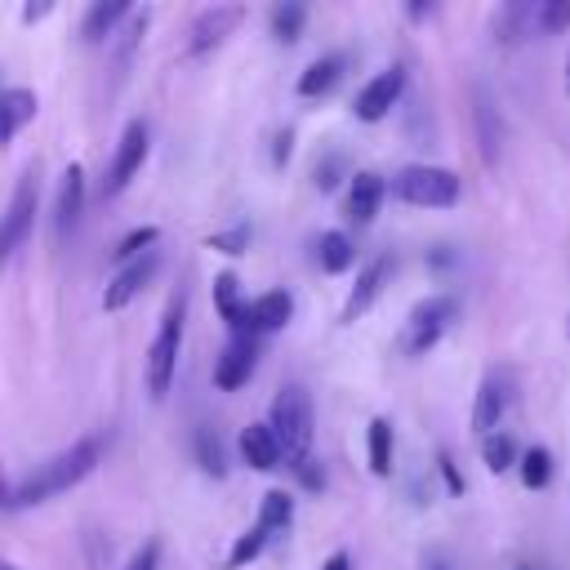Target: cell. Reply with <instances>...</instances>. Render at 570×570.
<instances>
[{
	"mask_svg": "<svg viewBox=\"0 0 570 570\" xmlns=\"http://www.w3.org/2000/svg\"><path fill=\"white\" fill-rule=\"evenodd\" d=\"M365 441H370V472L374 476H387L392 472V423L387 419H374Z\"/></svg>",
	"mask_w": 570,
	"mask_h": 570,
	"instance_id": "cell-27",
	"label": "cell"
},
{
	"mask_svg": "<svg viewBox=\"0 0 570 570\" xmlns=\"http://www.w3.org/2000/svg\"><path fill=\"white\" fill-rule=\"evenodd\" d=\"M494 36H499V45H521V40H530V36H534V4H530V0L503 4V9L494 13Z\"/></svg>",
	"mask_w": 570,
	"mask_h": 570,
	"instance_id": "cell-21",
	"label": "cell"
},
{
	"mask_svg": "<svg viewBox=\"0 0 570 570\" xmlns=\"http://www.w3.org/2000/svg\"><path fill=\"white\" fill-rule=\"evenodd\" d=\"M294 316V294L289 289H267L249 303H240V316L232 325V334H245V338H263V334H276L285 330Z\"/></svg>",
	"mask_w": 570,
	"mask_h": 570,
	"instance_id": "cell-9",
	"label": "cell"
},
{
	"mask_svg": "<svg viewBox=\"0 0 570 570\" xmlns=\"http://www.w3.org/2000/svg\"><path fill=\"white\" fill-rule=\"evenodd\" d=\"M196 454H200V468H205V472H214V476H223V472H227V463H223V445H218V436H209V432H200V436H196Z\"/></svg>",
	"mask_w": 570,
	"mask_h": 570,
	"instance_id": "cell-34",
	"label": "cell"
},
{
	"mask_svg": "<svg viewBox=\"0 0 570 570\" xmlns=\"http://www.w3.org/2000/svg\"><path fill=\"white\" fill-rule=\"evenodd\" d=\"M289 151H294V134H289V129H281V134H276V147H272V165L281 169V165L289 160Z\"/></svg>",
	"mask_w": 570,
	"mask_h": 570,
	"instance_id": "cell-37",
	"label": "cell"
},
{
	"mask_svg": "<svg viewBox=\"0 0 570 570\" xmlns=\"http://www.w3.org/2000/svg\"><path fill=\"white\" fill-rule=\"evenodd\" d=\"M183 316H187V294H174L165 303V316H160V330L147 347V392L160 401L178 374V343H183Z\"/></svg>",
	"mask_w": 570,
	"mask_h": 570,
	"instance_id": "cell-3",
	"label": "cell"
},
{
	"mask_svg": "<svg viewBox=\"0 0 570 570\" xmlns=\"http://www.w3.org/2000/svg\"><path fill=\"white\" fill-rule=\"evenodd\" d=\"M240 459H245L254 472H272V468L285 463V459H281V445H276V436H272L267 423H249V428H240Z\"/></svg>",
	"mask_w": 570,
	"mask_h": 570,
	"instance_id": "cell-18",
	"label": "cell"
},
{
	"mask_svg": "<svg viewBox=\"0 0 570 570\" xmlns=\"http://www.w3.org/2000/svg\"><path fill=\"white\" fill-rule=\"evenodd\" d=\"M160 272V249H147L142 258H134V263H125L111 281H107V289H102V307L107 312H120V307H129L147 285H151V276Z\"/></svg>",
	"mask_w": 570,
	"mask_h": 570,
	"instance_id": "cell-11",
	"label": "cell"
},
{
	"mask_svg": "<svg viewBox=\"0 0 570 570\" xmlns=\"http://www.w3.org/2000/svg\"><path fill=\"white\" fill-rule=\"evenodd\" d=\"M316 263H321V272H330V276L347 272V267L356 263V245H352V236H347V232H325V236L316 240Z\"/></svg>",
	"mask_w": 570,
	"mask_h": 570,
	"instance_id": "cell-22",
	"label": "cell"
},
{
	"mask_svg": "<svg viewBox=\"0 0 570 570\" xmlns=\"http://www.w3.org/2000/svg\"><path fill=\"white\" fill-rule=\"evenodd\" d=\"M214 303H218V316H223L227 325H236L240 298H236V276H232V272H218V276H214Z\"/></svg>",
	"mask_w": 570,
	"mask_h": 570,
	"instance_id": "cell-32",
	"label": "cell"
},
{
	"mask_svg": "<svg viewBox=\"0 0 570 570\" xmlns=\"http://www.w3.org/2000/svg\"><path fill=\"white\" fill-rule=\"evenodd\" d=\"M80 214H85V169L67 165L62 183H58V200H53V232H58V240L76 232Z\"/></svg>",
	"mask_w": 570,
	"mask_h": 570,
	"instance_id": "cell-15",
	"label": "cell"
},
{
	"mask_svg": "<svg viewBox=\"0 0 570 570\" xmlns=\"http://www.w3.org/2000/svg\"><path fill=\"white\" fill-rule=\"evenodd\" d=\"M387 276H392V258L387 254H379V258H370L365 267H361V276H356V285H352V294H347V303H343V321H356V316H365L374 303H379V294H383V285H387Z\"/></svg>",
	"mask_w": 570,
	"mask_h": 570,
	"instance_id": "cell-14",
	"label": "cell"
},
{
	"mask_svg": "<svg viewBox=\"0 0 570 570\" xmlns=\"http://www.w3.org/2000/svg\"><path fill=\"white\" fill-rule=\"evenodd\" d=\"M383 196H387V183L379 178V174H352V187H347V218L352 223H370L374 214H379V205H383Z\"/></svg>",
	"mask_w": 570,
	"mask_h": 570,
	"instance_id": "cell-19",
	"label": "cell"
},
{
	"mask_svg": "<svg viewBox=\"0 0 570 570\" xmlns=\"http://www.w3.org/2000/svg\"><path fill=\"white\" fill-rule=\"evenodd\" d=\"M40 102L31 89H0V147L13 142L31 120H36Z\"/></svg>",
	"mask_w": 570,
	"mask_h": 570,
	"instance_id": "cell-17",
	"label": "cell"
},
{
	"mask_svg": "<svg viewBox=\"0 0 570 570\" xmlns=\"http://www.w3.org/2000/svg\"><path fill=\"white\" fill-rule=\"evenodd\" d=\"M267 428H272V436H276V445H281V459H285L289 468H298V463L312 459L316 414H312V396H307L298 383H289V387H281V392L272 396Z\"/></svg>",
	"mask_w": 570,
	"mask_h": 570,
	"instance_id": "cell-2",
	"label": "cell"
},
{
	"mask_svg": "<svg viewBox=\"0 0 570 570\" xmlns=\"http://www.w3.org/2000/svg\"><path fill=\"white\" fill-rule=\"evenodd\" d=\"M517 472H521L525 490H543V485L552 481V454H548L543 445H530V450H521V459H517Z\"/></svg>",
	"mask_w": 570,
	"mask_h": 570,
	"instance_id": "cell-26",
	"label": "cell"
},
{
	"mask_svg": "<svg viewBox=\"0 0 570 570\" xmlns=\"http://www.w3.org/2000/svg\"><path fill=\"white\" fill-rule=\"evenodd\" d=\"M338 169H343V156H334V151H330L325 160H316V169H312L316 187H321V191H330V187L338 183Z\"/></svg>",
	"mask_w": 570,
	"mask_h": 570,
	"instance_id": "cell-36",
	"label": "cell"
},
{
	"mask_svg": "<svg viewBox=\"0 0 570 570\" xmlns=\"http://www.w3.org/2000/svg\"><path fill=\"white\" fill-rule=\"evenodd\" d=\"M267 543H272V534H267V530H263V525L254 521V525H249L245 534H236V543H232V552H227V566H232V570H240V566L258 561Z\"/></svg>",
	"mask_w": 570,
	"mask_h": 570,
	"instance_id": "cell-28",
	"label": "cell"
},
{
	"mask_svg": "<svg viewBox=\"0 0 570 570\" xmlns=\"http://www.w3.org/2000/svg\"><path fill=\"white\" fill-rule=\"evenodd\" d=\"M258 370V338H245V334H232L227 347L214 356V387L223 392H236L254 379Z\"/></svg>",
	"mask_w": 570,
	"mask_h": 570,
	"instance_id": "cell-12",
	"label": "cell"
},
{
	"mask_svg": "<svg viewBox=\"0 0 570 570\" xmlns=\"http://www.w3.org/2000/svg\"><path fill=\"white\" fill-rule=\"evenodd\" d=\"M454 316H459V298L454 294H428L423 303H414L410 307V316H405V325H401V352L405 356H423V352H432L441 338H445V330L454 325Z\"/></svg>",
	"mask_w": 570,
	"mask_h": 570,
	"instance_id": "cell-4",
	"label": "cell"
},
{
	"mask_svg": "<svg viewBox=\"0 0 570 570\" xmlns=\"http://www.w3.org/2000/svg\"><path fill=\"white\" fill-rule=\"evenodd\" d=\"M0 570H18V566H13V561H4V557H0Z\"/></svg>",
	"mask_w": 570,
	"mask_h": 570,
	"instance_id": "cell-42",
	"label": "cell"
},
{
	"mask_svg": "<svg viewBox=\"0 0 570 570\" xmlns=\"http://www.w3.org/2000/svg\"><path fill=\"white\" fill-rule=\"evenodd\" d=\"M436 463H441V476L450 481V490H454V494H463V476H459V468H454V459H450V454H441Z\"/></svg>",
	"mask_w": 570,
	"mask_h": 570,
	"instance_id": "cell-38",
	"label": "cell"
},
{
	"mask_svg": "<svg viewBox=\"0 0 570 570\" xmlns=\"http://www.w3.org/2000/svg\"><path fill=\"white\" fill-rule=\"evenodd\" d=\"M36 209H40V165H27L18 187H13V196H9V205H4V214H0V263H9L13 249L31 236Z\"/></svg>",
	"mask_w": 570,
	"mask_h": 570,
	"instance_id": "cell-6",
	"label": "cell"
},
{
	"mask_svg": "<svg viewBox=\"0 0 570 570\" xmlns=\"http://www.w3.org/2000/svg\"><path fill=\"white\" fill-rule=\"evenodd\" d=\"M566 94H570V58H566Z\"/></svg>",
	"mask_w": 570,
	"mask_h": 570,
	"instance_id": "cell-43",
	"label": "cell"
},
{
	"mask_svg": "<svg viewBox=\"0 0 570 570\" xmlns=\"http://www.w3.org/2000/svg\"><path fill=\"white\" fill-rule=\"evenodd\" d=\"M240 22H245V4H209V9H200V13L191 18V27H187L183 53H187V58L214 53L218 45H227V36H232Z\"/></svg>",
	"mask_w": 570,
	"mask_h": 570,
	"instance_id": "cell-8",
	"label": "cell"
},
{
	"mask_svg": "<svg viewBox=\"0 0 570 570\" xmlns=\"http://www.w3.org/2000/svg\"><path fill=\"white\" fill-rule=\"evenodd\" d=\"M303 22H307V9L294 4V0H285V4L272 9V36H276L281 45H294V40L303 36Z\"/></svg>",
	"mask_w": 570,
	"mask_h": 570,
	"instance_id": "cell-29",
	"label": "cell"
},
{
	"mask_svg": "<svg viewBox=\"0 0 570 570\" xmlns=\"http://www.w3.org/2000/svg\"><path fill=\"white\" fill-rule=\"evenodd\" d=\"M347 71V58L343 53H321L316 62H307V71L298 76V94L303 98H325Z\"/></svg>",
	"mask_w": 570,
	"mask_h": 570,
	"instance_id": "cell-20",
	"label": "cell"
},
{
	"mask_svg": "<svg viewBox=\"0 0 570 570\" xmlns=\"http://www.w3.org/2000/svg\"><path fill=\"white\" fill-rule=\"evenodd\" d=\"M49 9H53V4H27V9H22V22H40Z\"/></svg>",
	"mask_w": 570,
	"mask_h": 570,
	"instance_id": "cell-40",
	"label": "cell"
},
{
	"mask_svg": "<svg viewBox=\"0 0 570 570\" xmlns=\"http://www.w3.org/2000/svg\"><path fill=\"white\" fill-rule=\"evenodd\" d=\"M129 13H134V4H125V0H98V4H89L85 9V22H80V40L85 45L111 40L120 31V22H129Z\"/></svg>",
	"mask_w": 570,
	"mask_h": 570,
	"instance_id": "cell-16",
	"label": "cell"
},
{
	"mask_svg": "<svg viewBox=\"0 0 570 570\" xmlns=\"http://www.w3.org/2000/svg\"><path fill=\"white\" fill-rule=\"evenodd\" d=\"M321 570H352V557H347V552H330Z\"/></svg>",
	"mask_w": 570,
	"mask_h": 570,
	"instance_id": "cell-39",
	"label": "cell"
},
{
	"mask_svg": "<svg viewBox=\"0 0 570 570\" xmlns=\"http://www.w3.org/2000/svg\"><path fill=\"white\" fill-rule=\"evenodd\" d=\"M147 151H151V129H147L142 120H129V125H125V134H120V142H116V151H111V165H107V174H102L98 196H102V200L120 196V191L138 178V169H142Z\"/></svg>",
	"mask_w": 570,
	"mask_h": 570,
	"instance_id": "cell-7",
	"label": "cell"
},
{
	"mask_svg": "<svg viewBox=\"0 0 570 570\" xmlns=\"http://www.w3.org/2000/svg\"><path fill=\"white\" fill-rule=\"evenodd\" d=\"M512 396H517L512 370H508V365H494V370L481 379V387H476V401H472V432H476V436L499 432V419L508 414Z\"/></svg>",
	"mask_w": 570,
	"mask_h": 570,
	"instance_id": "cell-10",
	"label": "cell"
},
{
	"mask_svg": "<svg viewBox=\"0 0 570 570\" xmlns=\"http://www.w3.org/2000/svg\"><path fill=\"white\" fill-rule=\"evenodd\" d=\"M156 240H160V227H151V223H142V227H134V232H125L120 240H116V249H111V258L125 267V263H134V258H142L147 249H156Z\"/></svg>",
	"mask_w": 570,
	"mask_h": 570,
	"instance_id": "cell-25",
	"label": "cell"
},
{
	"mask_svg": "<svg viewBox=\"0 0 570 570\" xmlns=\"http://www.w3.org/2000/svg\"><path fill=\"white\" fill-rule=\"evenodd\" d=\"M125 570H160V539H147V543L125 561Z\"/></svg>",
	"mask_w": 570,
	"mask_h": 570,
	"instance_id": "cell-35",
	"label": "cell"
},
{
	"mask_svg": "<svg viewBox=\"0 0 570 570\" xmlns=\"http://www.w3.org/2000/svg\"><path fill=\"white\" fill-rule=\"evenodd\" d=\"M98 459H102V436H80V441H71L67 450H58V454H49L45 463H36L22 481H13V508H36V503H45V499H53V494L80 485V481L98 468Z\"/></svg>",
	"mask_w": 570,
	"mask_h": 570,
	"instance_id": "cell-1",
	"label": "cell"
},
{
	"mask_svg": "<svg viewBox=\"0 0 570 570\" xmlns=\"http://www.w3.org/2000/svg\"><path fill=\"white\" fill-rule=\"evenodd\" d=\"M570 22V0H543L534 4V36H552Z\"/></svg>",
	"mask_w": 570,
	"mask_h": 570,
	"instance_id": "cell-31",
	"label": "cell"
},
{
	"mask_svg": "<svg viewBox=\"0 0 570 570\" xmlns=\"http://www.w3.org/2000/svg\"><path fill=\"white\" fill-rule=\"evenodd\" d=\"M392 196L419 209H450L459 200V174L441 165H405L392 178Z\"/></svg>",
	"mask_w": 570,
	"mask_h": 570,
	"instance_id": "cell-5",
	"label": "cell"
},
{
	"mask_svg": "<svg viewBox=\"0 0 570 570\" xmlns=\"http://www.w3.org/2000/svg\"><path fill=\"white\" fill-rule=\"evenodd\" d=\"M481 459L490 472H508L521 454H517V441L508 432H490V436H481Z\"/></svg>",
	"mask_w": 570,
	"mask_h": 570,
	"instance_id": "cell-30",
	"label": "cell"
},
{
	"mask_svg": "<svg viewBox=\"0 0 570 570\" xmlns=\"http://www.w3.org/2000/svg\"><path fill=\"white\" fill-rule=\"evenodd\" d=\"M476 138H481V156H485V165H494L499 160V138H503V129H499V107L490 102V94L481 89L476 94Z\"/></svg>",
	"mask_w": 570,
	"mask_h": 570,
	"instance_id": "cell-23",
	"label": "cell"
},
{
	"mask_svg": "<svg viewBox=\"0 0 570 570\" xmlns=\"http://www.w3.org/2000/svg\"><path fill=\"white\" fill-rule=\"evenodd\" d=\"M258 525H263L272 539H281V534L294 525V494H285V490H267L263 503H258Z\"/></svg>",
	"mask_w": 570,
	"mask_h": 570,
	"instance_id": "cell-24",
	"label": "cell"
},
{
	"mask_svg": "<svg viewBox=\"0 0 570 570\" xmlns=\"http://www.w3.org/2000/svg\"><path fill=\"white\" fill-rule=\"evenodd\" d=\"M401 94H405V67H387V71H379L374 80H365V89L356 94L352 111H356V120L374 125V120H383V116L401 102Z\"/></svg>",
	"mask_w": 570,
	"mask_h": 570,
	"instance_id": "cell-13",
	"label": "cell"
},
{
	"mask_svg": "<svg viewBox=\"0 0 570 570\" xmlns=\"http://www.w3.org/2000/svg\"><path fill=\"white\" fill-rule=\"evenodd\" d=\"M423 570H454V566H450V557H441V552H428Z\"/></svg>",
	"mask_w": 570,
	"mask_h": 570,
	"instance_id": "cell-41",
	"label": "cell"
},
{
	"mask_svg": "<svg viewBox=\"0 0 570 570\" xmlns=\"http://www.w3.org/2000/svg\"><path fill=\"white\" fill-rule=\"evenodd\" d=\"M209 249H218V254H227V258L245 254V249H249V223H232V227L214 232V236H209Z\"/></svg>",
	"mask_w": 570,
	"mask_h": 570,
	"instance_id": "cell-33",
	"label": "cell"
}]
</instances>
